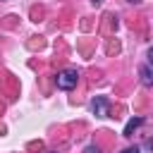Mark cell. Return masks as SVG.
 <instances>
[{
    "instance_id": "cell-2",
    "label": "cell",
    "mask_w": 153,
    "mask_h": 153,
    "mask_svg": "<svg viewBox=\"0 0 153 153\" xmlns=\"http://www.w3.org/2000/svg\"><path fill=\"white\" fill-rule=\"evenodd\" d=\"M91 108H93V112H96L98 117H108V108H110V100H108L105 96H96V98L91 100Z\"/></svg>"
},
{
    "instance_id": "cell-7",
    "label": "cell",
    "mask_w": 153,
    "mask_h": 153,
    "mask_svg": "<svg viewBox=\"0 0 153 153\" xmlns=\"http://www.w3.org/2000/svg\"><path fill=\"white\" fill-rule=\"evenodd\" d=\"M148 60H151V65H153V48L148 50Z\"/></svg>"
},
{
    "instance_id": "cell-3",
    "label": "cell",
    "mask_w": 153,
    "mask_h": 153,
    "mask_svg": "<svg viewBox=\"0 0 153 153\" xmlns=\"http://www.w3.org/2000/svg\"><path fill=\"white\" fill-rule=\"evenodd\" d=\"M143 124V117H131L129 122H127V127H124V136H131L134 134V129L136 127H141Z\"/></svg>"
},
{
    "instance_id": "cell-5",
    "label": "cell",
    "mask_w": 153,
    "mask_h": 153,
    "mask_svg": "<svg viewBox=\"0 0 153 153\" xmlns=\"http://www.w3.org/2000/svg\"><path fill=\"white\" fill-rule=\"evenodd\" d=\"M122 153H139V148H124Z\"/></svg>"
},
{
    "instance_id": "cell-1",
    "label": "cell",
    "mask_w": 153,
    "mask_h": 153,
    "mask_svg": "<svg viewBox=\"0 0 153 153\" xmlns=\"http://www.w3.org/2000/svg\"><path fill=\"white\" fill-rule=\"evenodd\" d=\"M76 81H79V72H76V69H62V72L55 76V84H57V88H62V91H72V88L76 86Z\"/></svg>"
},
{
    "instance_id": "cell-8",
    "label": "cell",
    "mask_w": 153,
    "mask_h": 153,
    "mask_svg": "<svg viewBox=\"0 0 153 153\" xmlns=\"http://www.w3.org/2000/svg\"><path fill=\"white\" fill-rule=\"evenodd\" d=\"M93 2H96V5H100V2H103V0H93Z\"/></svg>"
},
{
    "instance_id": "cell-6",
    "label": "cell",
    "mask_w": 153,
    "mask_h": 153,
    "mask_svg": "<svg viewBox=\"0 0 153 153\" xmlns=\"http://www.w3.org/2000/svg\"><path fill=\"white\" fill-rule=\"evenodd\" d=\"M86 153H98V148H93V146H88V148H86Z\"/></svg>"
},
{
    "instance_id": "cell-4",
    "label": "cell",
    "mask_w": 153,
    "mask_h": 153,
    "mask_svg": "<svg viewBox=\"0 0 153 153\" xmlns=\"http://www.w3.org/2000/svg\"><path fill=\"white\" fill-rule=\"evenodd\" d=\"M141 81H143L146 86H153V72H151L148 67H141Z\"/></svg>"
}]
</instances>
